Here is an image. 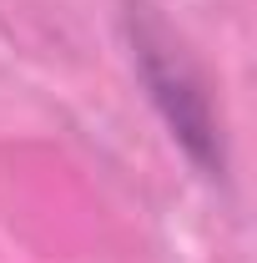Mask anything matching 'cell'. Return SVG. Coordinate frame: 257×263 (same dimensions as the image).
<instances>
[{
    "label": "cell",
    "instance_id": "cell-1",
    "mask_svg": "<svg viewBox=\"0 0 257 263\" xmlns=\"http://www.w3.org/2000/svg\"><path fill=\"white\" fill-rule=\"evenodd\" d=\"M126 41H131V66L146 86L152 106L172 132V142L192 157L202 177H222L227 172V147H222V122L212 111V97L197 76L192 56L177 46V35L161 26L146 5L126 10Z\"/></svg>",
    "mask_w": 257,
    "mask_h": 263
}]
</instances>
